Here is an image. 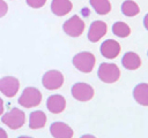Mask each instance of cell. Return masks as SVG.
<instances>
[{
  "label": "cell",
  "mask_w": 148,
  "mask_h": 138,
  "mask_svg": "<svg viewBox=\"0 0 148 138\" xmlns=\"http://www.w3.org/2000/svg\"><path fill=\"white\" fill-rule=\"evenodd\" d=\"M74 67L84 74L91 72L94 67H95V62H96V57L92 53L90 52H80L76 55H74L73 60H72Z\"/></svg>",
  "instance_id": "obj_1"
},
{
  "label": "cell",
  "mask_w": 148,
  "mask_h": 138,
  "mask_svg": "<svg viewBox=\"0 0 148 138\" xmlns=\"http://www.w3.org/2000/svg\"><path fill=\"white\" fill-rule=\"evenodd\" d=\"M97 76L98 78L103 82V83H114L119 79L120 77V70L118 68L117 64L114 63H109V62H104L98 67L97 70Z\"/></svg>",
  "instance_id": "obj_2"
},
{
  "label": "cell",
  "mask_w": 148,
  "mask_h": 138,
  "mask_svg": "<svg viewBox=\"0 0 148 138\" xmlns=\"http://www.w3.org/2000/svg\"><path fill=\"white\" fill-rule=\"evenodd\" d=\"M40 101H42V93L38 89L34 86L25 87L18 98V103L24 108L36 107L40 103Z\"/></svg>",
  "instance_id": "obj_3"
},
{
  "label": "cell",
  "mask_w": 148,
  "mask_h": 138,
  "mask_svg": "<svg viewBox=\"0 0 148 138\" xmlns=\"http://www.w3.org/2000/svg\"><path fill=\"white\" fill-rule=\"evenodd\" d=\"M1 121L8 128H10L12 130H16V129L21 128L24 124L25 114H24L23 110H21L18 108H13V109H10L9 112H7L6 114L2 115Z\"/></svg>",
  "instance_id": "obj_4"
},
{
  "label": "cell",
  "mask_w": 148,
  "mask_h": 138,
  "mask_svg": "<svg viewBox=\"0 0 148 138\" xmlns=\"http://www.w3.org/2000/svg\"><path fill=\"white\" fill-rule=\"evenodd\" d=\"M62 29H64L66 34H68L69 37L76 38V37H80L83 33V31H84V22L80 16L74 15V16H72L71 18H68L64 23Z\"/></svg>",
  "instance_id": "obj_5"
},
{
  "label": "cell",
  "mask_w": 148,
  "mask_h": 138,
  "mask_svg": "<svg viewBox=\"0 0 148 138\" xmlns=\"http://www.w3.org/2000/svg\"><path fill=\"white\" fill-rule=\"evenodd\" d=\"M42 84L46 90H58L64 84V76L59 70H49L43 75Z\"/></svg>",
  "instance_id": "obj_6"
},
{
  "label": "cell",
  "mask_w": 148,
  "mask_h": 138,
  "mask_svg": "<svg viewBox=\"0 0 148 138\" xmlns=\"http://www.w3.org/2000/svg\"><path fill=\"white\" fill-rule=\"evenodd\" d=\"M71 91H72L73 98L76 99L77 101H82V102L89 101L90 99H92V97L95 94V91H94L92 86L87 84V83H82V82L75 83L72 86Z\"/></svg>",
  "instance_id": "obj_7"
},
{
  "label": "cell",
  "mask_w": 148,
  "mask_h": 138,
  "mask_svg": "<svg viewBox=\"0 0 148 138\" xmlns=\"http://www.w3.org/2000/svg\"><path fill=\"white\" fill-rule=\"evenodd\" d=\"M20 89V80L13 76H6L0 78V91L8 98L16 95Z\"/></svg>",
  "instance_id": "obj_8"
},
{
  "label": "cell",
  "mask_w": 148,
  "mask_h": 138,
  "mask_svg": "<svg viewBox=\"0 0 148 138\" xmlns=\"http://www.w3.org/2000/svg\"><path fill=\"white\" fill-rule=\"evenodd\" d=\"M101 54L106 59H114L120 53V45L114 39H106L101 45Z\"/></svg>",
  "instance_id": "obj_9"
},
{
  "label": "cell",
  "mask_w": 148,
  "mask_h": 138,
  "mask_svg": "<svg viewBox=\"0 0 148 138\" xmlns=\"http://www.w3.org/2000/svg\"><path fill=\"white\" fill-rule=\"evenodd\" d=\"M108 26L106 23L103 21H94L90 26H89V31H88V39L91 43H97L102 37H104V34L106 33Z\"/></svg>",
  "instance_id": "obj_10"
},
{
  "label": "cell",
  "mask_w": 148,
  "mask_h": 138,
  "mask_svg": "<svg viewBox=\"0 0 148 138\" xmlns=\"http://www.w3.org/2000/svg\"><path fill=\"white\" fill-rule=\"evenodd\" d=\"M50 132L53 138H72L73 130L72 128L64 122H54L50 126Z\"/></svg>",
  "instance_id": "obj_11"
},
{
  "label": "cell",
  "mask_w": 148,
  "mask_h": 138,
  "mask_svg": "<svg viewBox=\"0 0 148 138\" xmlns=\"http://www.w3.org/2000/svg\"><path fill=\"white\" fill-rule=\"evenodd\" d=\"M46 107L51 113L59 114L66 107V99L60 94H52L46 100Z\"/></svg>",
  "instance_id": "obj_12"
},
{
  "label": "cell",
  "mask_w": 148,
  "mask_h": 138,
  "mask_svg": "<svg viewBox=\"0 0 148 138\" xmlns=\"http://www.w3.org/2000/svg\"><path fill=\"white\" fill-rule=\"evenodd\" d=\"M72 2L69 0H52L51 10L57 16H64L72 10Z\"/></svg>",
  "instance_id": "obj_13"
},
{
  "label": "cell",
  "mask_w": 148,
  "mask_h": 138,
  "mask_svg": "<svg viewBox=\"0 0 148 138\" xmlns=\"http://www.w3.org/2000/svg\"><path fill=\"white\" fill-rule=\"evenodd\" d=\"M134 100L141 106H148V84L140 83L133 90Z\"/></svg>",
  "instance_id": "obj_14"
},
{
  "label": "cell",
  "mask_w": 148,
  "mask_h": 138,
  "mask_svg": "<svg viewBox=\"0 0 148 138\" xmlns=\"http://www.w3.org/2000/svg\"><path fill=\"white\" fill-rule=\"evenodd\" d=\"M121 64L124 68L128 70H136L141 66V59L140 56L134 52H127L124 54L121 59Z\"/></svg>",
  "instance_id": "obj_15"
},
{
  "label": "cell",
  "mask_w": 148,
  "mask_h": 138,
  "mask_svg": "<svg viewBox=\"0 0 148 138\" xmlns=\"http://www.w3.org/2000/svg\"><path fill=\"white\" fill-rule=\"evenodd\" d=\"M46 123V115L42 110H34L29 115V128L30 129H40Z\"/></svg>",
  "instance_id": "obj_16"
},
{
  "label": "cell",
  "mask_w": 148,
  "mask_h": 138,
  "mask_svg": "<svg viewBox=\"0 0 148 138\" xmlns=\"http://www.w3.org/2000/svg\"><path fill=\"white\" fill-rule=\"evenodd\" d=\"M90 5L98 15H106L111 12V3L109 0H90Z\"/></svg>",
  "instance_id": "obj_17"
},
{
  "label": "cell",
  "mask_w": 148,
  "mask_h": 138,
  "mask_svg": "<svg viewBox=\"0 0 148 138\" xmlns=\"http://www.w3.org/2000/svg\"><path fill=\"white\" fill-rule=\"evenodd\" d=\"M121 13L125 16L132 17V16H135L140 13V7L136 2H134L132 0H126L121 5Z\"/></svg>",
  "instance_id": "obj_18"
},
{
  "label": "cell",
  "mask_w": 148,
  "mask_h": 138,
  "mask_svg": "<svg viewBox=\"0 0 148 138\" xmlns=\"http://www.w3.org/2000/svg\"><path fill=\"white\" fill-rule=\"evenodd\" d=\"M112 32L114 36L117 37H120V38H126L130 36L131 33V28L127 23L125 22H116L113 25H112Z\"/></svg>",
  "instance_id": "obj_19"
},
{
  "label": "cell",
  "mask_w": 148,
  "mask_h": 138,
  "mask_svg": "<svg viewBox=\"0 0 148 138\" xmlns=\"http://www.w3.org/2000/svg\"><path fill=\"white\" fill-rule=\"evenodd\" d=\"M27 3L31 8H42L46 3V0H27Z\"/></svg>",
  "instance_id": "obj_20"
},
{
  "label": "cell",
  "mask_w": 148,
  "mask_h": 138,
  "mask_svg": "<svg viewBox=\"0 0 148 138\" xmlns=\"http://www.w3.org/2000/svg\"><path fill=\"white\" fill-rule=\"evenodd\" d=\"M7 10H8V6H7V3H6L3 0H0V17L5 16L6 13H7Z\"/></svg>",
  "instance_id": "obj_21"
},
{
  "label": "cell",
  "mask_w": 148,
  "mask_h": 138,
  "mask_svg": "<svg viewBox=\"0 0 148 138\" xmlns=\"http://www.w3.org/2000/svg\"><path fill=\"white\" fill-rule=\"evenodd\" d=\"M143 25H145V28H146V30H148V13L145 15V17H143Z\"/></svg>",
  "instance_id": "obj_22"
},
{
  "label": "cell",
  "mask_w": 148,
  "mask_h": 138,
  "mask_svg": "<svg viewBox=\"0 0 148 138\" xmlns=\"http://www.w3.org/2000/svg\"><path fill=\"white\" fill-rule=\"evenodd\" d=\"M0 138H8V136H7V132L2 129V128H0Z\"/></svg>",
  "instance_id": "obj_23"
},
{
  "label": "cell",
  "mask_w": 148,
  "mask_h": 138,
  "mask_svg": "<svg viewBox=\"0 0 148 138\" xmlns=\"http://www.w3.org/2000/svg\"><path fill=\"white\" fill-rule=\"evenodd\" d=\"M2 113H3V101L0 98V115H2Z\"/></svg>",
  "instance_id": "obj_24"
},
{
  "label": "cell",
  "mask_w": 148,
  "mask_h": 138,
  "mask_svg": "<svg viewBox=\"0 0 148 138\" xmlns=\"http://www.w3.org/2000/svg\"><path fill=\"white\" fill-rule=\"evenodd\" d=\"M80 138H96V137L92 136V135H83V136H81Z\"/></svg>",
  "instance_id": "obj_25"
},
{
  "label": "cell",
  "mask_w": 148,
  "mask_h": 138,
  "mask_svg": "<svg viewBox=\"0 0 148 138\" xmlns=\"http://www.w3.org/2000/svg\"><path fill=\"white\" fill-rule=\"evenodd\" d=\"M18 138H32V137H29V136H20Z\"/></svg>",
  "instance_id": "obj_26"
}]
</instances>
